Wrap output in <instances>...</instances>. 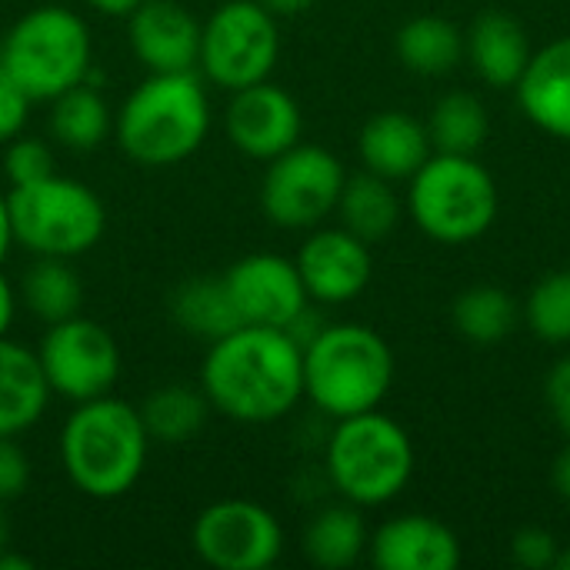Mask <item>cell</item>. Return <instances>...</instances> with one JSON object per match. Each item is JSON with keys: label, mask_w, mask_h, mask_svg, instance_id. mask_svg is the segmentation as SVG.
<instances>
[{"label": "cell", "mask_w": 570, "mask_h": 570, "mask_svg": "<svg viewBox=\"0 0 570 570\" xmlns=\"http://www.w3.org/2000/svg\"><path fill=\"white\" fill-rule=\"evenodd\" d=\"M200 391L230 421H281L304 397V347L281 327L244 324L210 341L200 364Z\"/></svg>", "instance_id": "1"}, {"label": "cell", "mask_w": 570, "mask_h": 570, "mask_svg": "<svg viewBox=\"0 0 570 570\" xmlns=\"http://www.w3.org/2000/svg\"><path fill=\"white\" fill-rule=\"evenodd\" d=\"M147 448L150 434L140 407L114 394L80 401L60 431L63 471L94 501H114L134 491L147 464Z\"/></svg>", "instance_id": "2"}, {"label": "cell", "mask_w": 570, "mask_h": 570, "mask_svg": "<svg viewBox=\"0 0 570 570\" xmlns=\"http://www.w3.org/2000/svg\"><path fill=\"white\" fill-rule=\"evenodd\" d=\"M210 130V100L197 70L150 73L117 110L120 150L144 167L180 164L200 150Z\"/></svg>", "instance_id": "3"}, {"label": "cell", "mask_w": 570, "mask_h": 570, "mask_svg": "<svg viewBox=\"0 0 570 570\" xmlns=\"http://www.w3.org/2000/svg\"><path fill=\"white\" fill-rule=\"evenodd\" d=\"M394 384V351L367 324H327L304 344V394L341 421L377 411Z\"/></svg>", "instance_id": "4"}, {"label": "cell", "mask_w": 570, "mask_h": 570, "mask_svg": "<svg viewBox=\"0 0 570 570\" xmlns=\"http://www.w3.org/2000/svg\"><path fill=\"white\" fill-rule=\"evenodd\" d=\"M90 30L80 13L47 3L23 13L0 43V73L27 100H53L90 77Z\"/></svg>", "instance_id": "5"}, {"label": "cell", "mask_w": 570, "mask_h": 570, "mask_svg": "<svg viewBox=\"0 0 570 570\" xmlns=\"http://www.w3.org/2000/svg\"><path fill=\"white\" fill-rule=\"evenodd\" d=\"M327 478L357 508L394 501L414 478V444L407 431L381 411L341 417L327 438Z\"/></svg>", "instance_id": "6"}, {"label": "cell", "mask_w": 570, "mask_h": 570, "mask_svg": "<svg viewBox=\"0 0 570 570\" xmlns=\"http://www.w3.org/2000/svg\"><path fill=\"white\" fill-rule=\"evenodd\" d=\"M414 224L441 244H468L498 220V184L474 154H434L411 177Z\"/></svg>", "instance_id": "7"}, {"label": "cell", "mask_w": 570, "mask_h": 570, "mask_svg": "<svg viewBox=\"0 0 570 570\" xmlns=\"http://www.w3.org/2000/svg\"><path fill=\"white\" fill-rule=\"evenodd\" d=\"M7 210L13 244H23L37 257L73 261L97 247L107 230L104 200L87 184L60 174L10 187Z\"/></svg>", "instance_id": "8"}, {"label": "cell", "mask_w": 570, "mask_h": 570, "mask_svg": "<svg viewBox=\"0 0 570 570\" xmlns=\"http://www.w3.org/2000/svg\"><path fill=\"white\" fill-rule=\"evenodd\" d=\"M281 57L277 17L257 0H227L200 23L197 67L224 90H240L271 77Z\"/></svg>", "instance_id": "9"}, {"label": "cell", "mask_w": 570, "mask_h": 570, "mask_svg": "<svg viewBox=\"0 0 570 570\" xmlns=\"http://www.w3.org/2000/svg\"><path fill=\"white\" fill-rule=\"evenodd\" d=\"M344 180L347 170L331 150L297 140L291 150L267 160L261 207L284 230H311L337 210Z\"/></svg>", "instance_id": "10"}, {"label": "cell", "mask_w": 570, "mask_h": 570, "mask_svg": "<svg viewBox=\"0 0 570 570\" xmlns=\"http://www.w3.org/2000/svg\"><path fill=\"white\" fill-rule=\"evenodd\" d=\"M37 361L50 394H60L73 404L110 394L120 377V347L114 334L80 314L47 324Z\"/></svg>", "instance_id": "11"}, {"label": "cell", "mask_w": 570, "mask_h": 570, "mask_svg": "<svg viewBox=\"0 0 570 570\" xmlns=\"http://www.w3.org/2000/svg\"><path fill=\"white\" fill-rule=\"evenodd\" d=\"M190 541L207 568L264 570L284 551V528L264 504L227 498L197 514Z\"/></svg>", "instance_id": "12"}, {"label": "cell", "mask_w": 570, "mask_h": 570, "mask_svg": "<svg viewBox=\"0 0 570 570\" xmlns=\"http://www.w3.org/2000/svg\"><path fill=\"white\" fill-rule=\"evenodd\" d=\"M227 297L240 324L287 331L311 304L294 261L281 254H247L224 274Z\"/></svg>", "instance_id": "13"}, {"label": "cell", "mask_w": 570, "mask_h": 570, "mask_svg": "<svg viewBox=\"0 0 570 570\" xmlns=\"http://www.w3.org/2000/svg\"><path fill=\"white\" fill-rule=\"evenodd\" d=\"M224 127L240 154L254 160H274L301 140L304 120L297 100L284 87L261 80L234 90L224 114Z\"/></svg>", "instance_id": "14"}, {"label": "cell", "mask_w": 570, "mask_h": 570, "mask_svg": "<svg viewBox=\"0 0 570 570\" xmlns=\"http://www.w3.org/2000/svg\"><path fill=\"white\" fill-rule=\"evenodd\" d=\"M297 271L311 294L321 304H347L371 284L374 261L367 240L351 234L347 227L314 230L297 250Z\"/></svg>", "instance_id": "15"}, {"label": "cell", "mask_w": 570, "mask_h": 570, "mask_svg": "<svg viewBox=\"0 0 570 570\" xmlns=\"http://www.w3.org/2000/svg\"><path fill=\"white\" fill-rule=\"evenodd\" d=\"M130 50L150 73L194 70L200 57V23L177 0H140L127 17Z\"/></svg>", "instance_id": "16"}, {"label": "cell", "mask_w": 570, "mask_h": 570, "mask_svg": "<svg viewBox=\"0 0 570 570\" xmlns=\"http://www.w3.org/2000/svg\"><path fill=\"white\" fill-rule=\"evenodd\" d=\"M367 551L374 568L381 570H454L461 564L458 534L428 514H401L384 521Z\"/></svg>", "instance_id": "17"}, {"label": "cell", "mask_w": 570, "mask_h": 570, "mask_svg": "<svg viewBox=\"0 0 570 570\" xmlns=\"http://www.w3.org/2000/svg\"><path fill=\"white\" fill-rule=\"evenodd\" d=\"M518 100L534 127L570 140V33L531 53L518 80Z\"/></svg>", "instance_id": "18"}, {"label": "cell", "mask_w": 570, "mask_h": 570, "mask_svg": "<svg viewBox=\"0 0 570 570\" xmlns=\"http://www.w3.org/2000/svg\"><path fill=\"white\" fill-rule=\"evenodd\" d=\"M357 154L364 170L384 180H411L421 164L431 157V137L421 120L404 110H381L374 114L357 137Z\"/></svg>", "instance_id": "19"}, {"label": "cell", "mask_w": 570, "mask_h": 570, "mask_svg": "<svg viewBox=\"0 0 570 570\" xmlns=\"http://www.w3.org/2000/svg\"><path fill=\"white\" fill-rule=\"evenodd\" d=\"M468 40V57L478 77L488 87H518L521 73L531 60V43L524 23L508 10H484L474 23Z\"/></svg>", "instance_id": "20"}, {"label": "cell", "mask_w": 570, "mask_h": 570, "mask_svg": "<svg viewBox=\"0 0 570 570\" xmlns=\"http://www.w3.org/2000/svg\"><path fill=\"white\" fill-rule=\"evenodd\" d=\"M50 401V384L37 361L17 341L0 337V438H17L30 431Z\"/></svg>", "instance_id": "21"}, {"label": "cell", "mask_w": 570, "mask_h": 570, "mask_svg": "<svg viewBox=\"0 0 570 570\" xmlns=\"http://www.w3.org/2000/svg\"><path fill=\"white\" fill-rule=\"evenodd\" d=\"M371 538L357 504H331L317 511L304 531V554L311 564L327 570H344L361 561Z\"/></svg>", "instance_id": "22"}, {"label": "cell", "mask_w": 570, "mask_h": 570, "mask_svg": "<svg viewBox=\"0 0 570 570\" xmlns=\"http://www.w3.org/2000/svg\"><path fill=\"white\" fill-rule=\"evenodd\" d=\"M468 53V40L458 23L444 17H414L397 30V57L411 73L444 77Z\"/></svg>", "instance_id": "23"}, {"label": "cell", "mask_w": 570, "mask_h": 570, "mask_svg": "<svg viewBox=\"0 0 570 570\" xmlns=\"http://www.w3.org/2000/svg\"><path fill=\"white\" fill-rule=\"evenodd\" d=\"M337 210H341L344 227L367 244L384 240L401 220V200H397L391 180H384L371 170H361L344 180Z\"/></svg>", "instance_id": "24"}, {"label": "cell", "mask_w": 570, "mask_h": 570, "mask_svg": "<svg viewBox=\"0 0 570 570\" xmlns=\"http://www.w3.org/2000/svg\"><path fill=\"white\" fill-rule=\"evenodd\" d=\"M114 130V114L104 94L83 80L50 100V134L70 150H97Z\"/></svg>", "instance_id": "25"}, {"label": "cell", "mask_w": 570, "mask_h": 570, "mask_svg": "<svg viewBox=\"0 0 570 570\" xmlns=\"http://www.w3.org/2000/svg\"><path fill=\"white\" fill-rule=\"evenodd\" d=\"M210 411L214 407H210L207 394L194 391L187 384L157 387L140 404L144 428H147L150 441H160V444H187V441H194L204 431Z\"/></svg>", "instance_id": "26"}, {"label": "cell", "mask_w": 570, "mask_h": 570, "mask_svg": "<svg viewBox=\"0 0 570 570\" xmlns=\"http://www.w3.org/2000/svg\"><path fill=\"white\" fill-rule=\"evenodd\" d=\"M170 314L174 321L194 334V337H204L207 344L244 327L230 297H227V287H224V277H194V281H184L170 301Z\"/></svg>", "instance_id": "27"}, {"label": "cell", "mask_w": 570, "mask_h": 570, "mask_svg": "<svg viewBox=\"0 0 570 570\" xmlns=\"http://www.w3.org/2000/svg\"><path fill=\"white\" fill-rule=\"evenodd\" d=\"M424 127L438 154H478L491 134V117L474 94L454 90L431 107Z\"/></svg>", "instance_id": "28"}, {"label": "cell", "mask_w": 570, "mask_h": 570, "mask_svg": "<svg viewBox=\"0 0 570 570\" xmlns=\"http://www.w3.org/2000/svg\"><path fill=\"white\" fill-rule=\"evenodd\" d=\"M518 321H521L518 301L504 287H494V284L471 287L458 294L454 301V327L471 344H484V347L501 344L514 334Z\"/></svg>", "instance_id": "29"}, {"label": "cell", "mask_w": 570, "mask_h": 570, "mask_svg": "<svg viewBox=\"0 0 570 570\" xmlns=\"http://www.w3.org/2000/svg\"><path fill=\"white\" fill-rule=\"evenodd\" d=\"M20 294L30 314L40 317L43 324H57L80 314V301H83L80 277L63 257H37L33 267L23 274Z\"/></svg>", "instance_id": "30"}, {"label": "cell", "mask_w": 570, "mask_h": 570, "mask_svg": "<svg viewBox=\"0 0 570 570\" xmlns=\"http://www.w3.org/2000/svg\"><path fill=\"white\" fill-rule=\"evenodd\" d=\"M524 317L538 341L570 344V271H554L534 284Z\"/></svg>", "instance_id": "31"}, {"label": "cell", "mask_w": 570, "mask_h": 570, "mask_svg": "<svg viewBox=\"0 0 570 570\" xmlns=\"http://www.w3.org/2000/svg\"><path fill=\"white\" fill-rule=\"evenodd\" d=\"M53 150L40 140V137H13L7 154H3V170H7V180L10 187H20V184H37L53 170Z\"/></svg>", "instance_id": "32"}, {"label": "cell", "mask_w": 570, "mask_h": 570, "mask_svg": "<svg viewBox=\"0 0 570 570\" xmlns=\"http://www.w3.org/2000/svg\"><path fill=\"white\" fill-rule=\"evenodd\" d=\"M558 538L544 528H524L511 538V561L528 570L558 568Z\"/></svg>", "instance_id": "33"}, {"label": "cell", "mask_w": 570, "mask_h": 570, "mask_svg": "<svg viewBox=\"0 0 570 570\" xmlns=\"http://www.w3.org/2000/svg\"><path fill=\"white\" fill-rule=\"evenodd\" d=\"M30 484V458L13 438H0V504L17 501Z\"/></svg>", "instance_id": "34"}, {"label": "cell", "mask_w": 570, "mask_h": 570, "mask_svg": "<svg viewBox=\"0 0 570 570\" xmlns=\"http://www.w3.org/2000/svg\"><path fill=\"white\" fill-rule=\"evenodd\" d=\"M27 107H30L27 94L10 77L0 73V144H10L23 130Z\"/></svg>", "instance_id": "35"}, {"label": "cell", "mask_w": 570, "mask_h": 570, "mask_svg": "<svg viewBox=\"0 0 570 570\" xmlns=\"http://www.w3.org/2000/svg\"><path fill=\"white\" fill-rule=\"evenodd\" d=\"M544 397H548V407L558 421V428L564 431V438L570 441V357L558 361L544 381Z\"/></svg>", "instance_id": "36"}, {"label": "cell", "mask_w": 570, "mask_h": 570, "mask_svg": "<svg viewBox=\"0 0 570 570\" xmlns=\"http://www.w3.org/2000/svg\"><path fill=\"white\" fill-rule=\"evenodd\" d=\"M13 314H17V294H13L10 281L3 277V271H0V337H7V331L13 324Z\"/></svg>", "instance_id": "37"}, {"label": "cell", "mask_w": 570, "mask_h": 570, "mask_svg": "<svg viewBox=\"0 0 570 570\" xmlns=\"http://www.w3.org/2000/svg\"><path fill=\"white\" fill-rule=\"evenodd\" d=\"M261 7H267L277 20L281 17H301L314 7V0H257Z\"/></svg>", "instance_id": "38"}, {"label": "cell", "mask_w": 570, "mask_h": 570, "mask_svg": "<svg viewBox=\"0 0 570 570\" xmlns=\"http://www.w3.org/2000/svg\"><path fill=\"white\" fill-rule=\"evenodd\" d=\"M551 478H554V491H558V494H561V498L570 504V441H568V448L558 454V461H554V474H551Z\"/></svg>", "instance_id": "39"}, {"label": "cell", "mask_w": 570, "mask_h": 570, "mask_svg": "<svg viewBox=\"0 0 570 570\" xmlns=\"http://www.w3.org/2000/svg\"><path fill=\"white\" fill-rule=\"evenodd\" d=\"M94 10H100V13H107V17H130L134 13V7L140 3V0H87Z\"/></svg>", "instance_id": "40"}, {"label": "cell", "mask_w": 570, "mask_h": 570, "mask_svg": "<svg viewBox=\"0 0 570 570\" xmlns=\"http://www.w3.org/2000/svg\"><path fill=\"white\" fill-rule=\"evenodd\" d=\"M13 244V230H10V210H7V194H0V264L7 261Z\"/></svg>", "instance_id": "41"}, {"label": "cell", "mask_w": 570, "mask_h": 570, "mask_svg": "<svg viewBox=\"0 0 570 570\" xmlns=\"http://www.w3.org/2000/svg\"><path fill=\"white\" fill-rule=\"evenodd\" d=\"M0 570H33V561L27 554H13L10 548L0 554Z\"/></svg>", "instance_id": "42"}, {"label": "cell", "mask_w": 570, "mask_h": 570, "mask_svg": "<svg viewBox=\"0 0 570 570\" xmlns=\"http://www.w3.org/2000/svg\"><path fill=\"white\" fill-rule=\"evenodd\" d=\"M10 548V528H7V518H3V511H0V554Z\"/></svg>", "instance_id": "43"}, {"label": "cell", "mask_w": 570, "mask_h": 570, "mask_svg": "<svg viewBox=\"0 0 570 570\" xmlns=\"http://www.w3.org/2000/svg\"><path fill=\"white\" fill-rule=\"evenodd\" d=\"M558 568L570 570V548H564V551L558 554Z\"/></svg>", "instance_id": "44"}]
</instances>
